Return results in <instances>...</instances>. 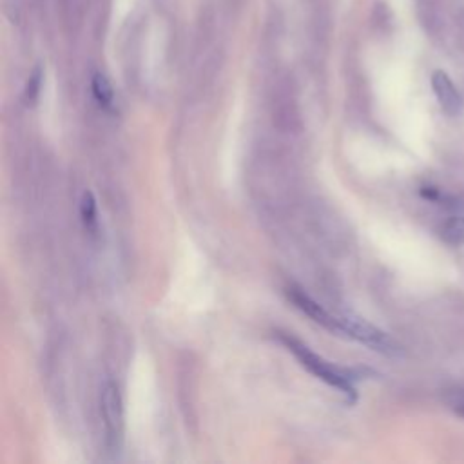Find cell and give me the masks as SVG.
<instances>
[{
  "label": "cell",
  "instance_id": "5b68a950",
  "mask_svg": "<svg viewBox=\"0 0 464 464\" xmlns=\"http://www.w3.org/2000/svg\"><path fill=\"white\" fill-rule=\"evenodd\" d=\"M432 87H433V93L446 114L459 116L462 113L464 98L444 71H435L432 75Z\"/></svg>",
  "mask_w": 464,
  "mask_h": 464
},
{
  "label": "cell",
  "instance_id": "3957f363",
  "mask_svg": "<svg viewBox=\"0 0 464 464\" xmlns=\"http://www.w3.org/2000/svg\"><path fill=\"white\" fill-rule=\"evenodd\" d=\"M100 406H102V419H104L107 446L114 451L120 448L122 437H123V403L116 383L107 381L104 385Z\"/></svg>",
  "mask_w": 464,
  "mask_h": 464
},
{
  "label": "cell",
  "instance_id": "52a82bcc",
  "mask_svg": "<svg viewBox=\"0 0 464 464\" xmlns=\"http://www.w3.org/2000/svg\"><path fill=\"white\" fill-rule=\"evenodd\" d=\"M80 216H82V222L86 225V229L89 231H95L96 229V222H98V213H96V198L91 191H86L82 195V200H80Z\"/></svg>",
  "mask_w": 464,
  "mask_h": 464
},
{
  "label": "cell",
  "instance_id": "277c9868",
  "mask_svg": "<svg viewBox=\"0 0 464 464\" xmlns=\"http://www.w3.org/2000/svg\"><path fill=\"white\" fill-rule=\"evenodd\" d=\"M287 296L303 314H306L308 318H313L318 325L325 327L327 331L340 334V314L329 313L323 305H320L314 297L308 296L303 288L288 287Z\"/></svg>",
  "mask_w": 464,
  "mask_h": 464
},
{
  "label": "cell",
  "instance_id": "8992f818",
  "mask_svg": "<svg viewBox=\"0 0 464 464\" xmlns=\"http://www.w3.org/2000/svg\"><path fill=\"white\" fill-rule=\"evenodd\" d=\"M91 89H93V95H95L96 102L104 109H113L114 107V91H113L111 82L104 75H95L93 77Z\"/></svg>",
  "mask_w": 464,
  "mask_h": 464
},
{
  "label": "cell",
  "instance_id": "7a4b0ae2",
  "mask_svg": "<svg viewBox=\"0 0 464 464\" xmlns=\"http://www.w3.org/2000/svg\"><path fill=\"white\" fill-rule=\"evenodd\" d=\"M340 334H345L352 340H356L358 343L381 352L385 356H399L401 354V347L381 329L374 327L372 323H368L367 320L354 316V314H340Z\"/></svg>",
  "mask_w": 464,
  "mask_h": 464
},
{
  "label": "cell",
  "instance_id": "9c48e42d",
  "mask_svg": "<svg viewBox=\"0 0 464 464\" xmlns=\"http://www.w3.org/2000/svg\"><path fill=\"white\" fill-rule=\"evenodd\" d=\"M450 406L464 417V390H453L450 394Z\"/></svg>",
  "mask_w": 464,
  "mask_h": 464
},
{
  "label": "cell",
  "instance_id": "6da1fadb",
  "mask_svg": "<svg viewBox=\"0 0 464 464\" xmlns=\"http://www.w3.org/2000/svg\"><path fill=\"white\" fill-rule=\"evenodd\" d=\"M279 341L287 347L288 352L294 354V358L299 361V365L311 372L314 378L322 379L323 383H327L329 387L340 390L349 403H354L358 397L356 387H354V376L340 367H334L332 363H329L327 359H323L322 356H318L316 352H313L305 343H301L299 340L288 336V334H279Z\"/></svg>",
  "mask_w": 464,
  "mask_h": 464
},
{
  "label": "cell",
  "instance_id": "ba28073f",
  "mask_svg": "<svg viewBox=\"0 0 464 464\" xmlns=\"http://www.w3.org/2000/svg\"><path fill=\"white\" fill-rule=\"evenodd\" d=\"M444 238L451 243L464 245V218H451L444 225Z\"/></svg>",
  "mask_w": 464,
  "mask_h": 464
},
{
  "label": "cell",
  "instance_id": "30bf717a",
  "mask_svg": "<svg viewBox=\"0 0 464 464\" xmlns=\"http://www.w3.org/2000/svg\"><path fill=\"white\" fill-rule=\"evenodd\" d=\"M39 86H41V78L39 75H35L32 78V82L28 84V91H26V98H28V104L35 102L37 100V95H39Z\"/></svg>",
  "mask_w": 464,
  "mask_h": 464
}]
</instances>
